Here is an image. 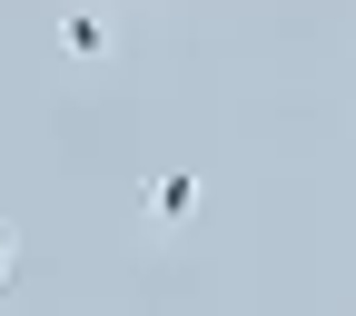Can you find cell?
<instances>
[{
	"instance_id": "obj_1",
	"label": "cell",
	"mask_w": 356,
	"mask_h": 316,
	"mask_svg": "<svg viewBox=\"0 0 356 316\" xmlns=\"http://www.w3.org/2000/svg\"><path fill=\"white\" fill-rule=\"evenodd\" d=\"M139 208H149V228H188V217H198V178L188 168H159L139 188Z\"/></svg>"
},
{
	"instance_id": "obj_2",
	"label": "cell",
	"mask_w": 356,
	"mask_h": 316,
	"mask_svg": "<svg viewBox=\"0 0 356 316\" xmlns=\"http://www.w3.org/2000/svg\"><path fill=\"white\" fill-rule=\"evenodd\" d=\"M60 50H70L79 69H89V60H109V20H99V10H60Z\"/></svg>"
},
{
	"instance_id": "obj_3",
	"label": "cell",
	"mask_w": 356,
	"mask_h": 316,
	"mask_svg": "<svg viewBox=\"0 0 356 316\" xmlns=\"http://www.w3.org/2000/svg\"><path fill=\"white\" fill-rule=\"evenodd\" d=\"M10 267H20V247H10V228H0V287H10Z\"/></svg>"
}]
</instances>
